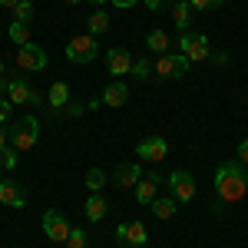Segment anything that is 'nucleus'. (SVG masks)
Instances as JSON below:
<instances>
[{
  "label": "nucleus",
  "mask_w": 248,
  "mask_h": 248,
  "mask_svg": "<svg viewBox=\"0 0 248 248\" xmlns=\"http://www.w3.org/2000/svg\"><path fill=\"white\" fill-rule=\"evenodd\" d=\"M215 195H218L222 205H232V202H238V199L248 195V169L238 159L222 162L215 169Z\"/></svg>",
  "instance_id": "obj_1"
},
{
  "label": "nucleus",
  "mask_w": 248,
  "mask_h": 248,
  "mask_svg": "<svg viewBox=\"0 0 248 248\" xmlns=\"http://www.w3.org/2000/svg\"><path fill=\"white\" fill-rule=\"evenodd\" d=\"M40 139V123L37 116H20L17 123L10 126V146L17 149V153H27V149H33Z\"/></svg>",
  "instance_id": "obj_2"
},
{
  "label": "nucleus",
  "mask_w": 248,
  "mask_h": 248,
  "mask_svg": "<svg viewBox=\"0 0 248 248\" xmlns=\"http://www.w3.org/2000/svg\"><path fill=\"white\" fill-rule=\"evenodd\" d=\"M99 57V43H96L93 33H79L66 43V60L70 63H93Z\"/></svg>",
  "instance_id": "obj_3"
},
{
  "label": "nucleus",
  "mask_w": 248,
  "mask_h": 248,
  "mask_svg": "<svg viewBox=\"0 0 248 248\" xmlns=\"http://www.w3.org/2000/svg\"><path fill=\"white\" fill-rule=\"evenodd\" d=\"M179 50H182V57L189 60V63H202V60L212 57L209 37H205V33H182V37H179Z\"/></svg>",
  "instance_id": "obj_4"
},
{
  "label": "nucleus",
  "mask_w": 248,
  "mask_h": 248,
  "mask_svg": "<svg viewBox=\"0 0 248 248\" xmlns=\"http://www.w3.org/2000/svg\"><path fill=\"white\" fill-rule=\"evenodd\" d=\"M17 66L23 70V73H40V70L46 66V50L37 46V43L30 40L27 46H20V50H17Z\"/></svg>",
  "instance_id": "obj_5"
},
{
  "label": "nucleus",
  "mask_w": 248,
  "mask_h": 248,
  "mask_svg": "<svg viewBox=\"0 0 248 248\" xmlns=\"http://www.w3.org/2000/svg\"><path fill=\"white\" fill-rule=\"evenodd\" d=\"M43 232H46V238L50 242H57V245H66V238H70V232H73V225L60 215L57 209H50L46 215H43Z\"/></svg>",
  "instance_id": "obj_6"
},
{
  "label": "nucleus",
  "mask_w": 248,
  "mask_h": 248,
  "mask_svg": "<svg viewBox=\"0 0 248 248\" xmlns=\"http://www.w3.org/2000/svg\"><path fill=\"white\" fill-rule=\"evenodd\" d=\"M189 66H192V63L182 57V53H162L159 63H155V73L166 77V79H179V77L189 73Z\"/></svg>",
  "instance_id": "obj_7"
},
{
  "label": "nucleus",
  "mask_w": 248,
  "mask_h": 248,
  "mask_svg": "<svg viewBox=\"0 0 248 248\" xmlns=\"http://www.w3.org/2000/svg\"><path fill=\"white\" fill-rule=\"evenodd\" d=\"M169 192H172L175 202H192L195 199V179L186 169H175L169 175Z\"/></svg>",
  "instance_id": "obj_8"
},
{
  "label": "nucleus",
  "mask_w": 248,
  "mask_h": 248,
  "mask_svg": "<svg viewBox=\"0 0 248 248\" xmlns=\"http://www.w3.org/2000/svg\"><path fill=\"white\" fill-rule=\"evenodd\" d=\"M7 99L17 106V103H33L37 99V90L27 83V73H14L7 79Z\"/></svg>",
  "instance_id": "obj_9"
},
{
  "label": "nucleus",
  "mask_w": 248,
  "mask_h": 248,
  "mask_svg": "<svg viewBox=\"0 0 248 248\" xmlns=\"http://www.w3.org/2000/svg\"><path fill=\"white\" fill-rule=\"evenodd\" d=\"M162 182H166L162 172H142V179L136 182V199H139V205H153V199H155V192H159Z\"/></svg>",
  "instance_id": "obj_10"
},
{
  "label": "nucleus",
  "mask_w": 248,
  "mask_h": 248,
  "mask_svg": "<svg viewBox=\"0 0 248 248\" xmlns=\"http://www.w3.org/2000/svg\"><path fill=\"white\" fill-rule=\"evenodd\" d=\"M146 238H149V232H146V225L142 222H129V225H116V242L119 245H136V248H142L146 245Z\"/></svg>",
  "instance_id": "obj_11"
},
{
  "label": "nucleus",
  "mask_w": 248,
  "mask_h": 248,
  "mask_svg": "<svg viewBox=\"0 0 248 248\" xmlns=\"http://www.w3.org/2000/svg\"><path fill=\"white\" fill-rule=\"evenodd\" d=\"M136 153H139V159H146V162H162L166 153H169V142L162 136H149V139H142L136 146Z\"/></svg>",
  "instance_id": "obj_12"
},
{
  "label": "nucleus",
  "mask_w": 248,
  "mask_h": 248,
  "mask_svg": "<svg viewBox=\"0 0 248 248\" xmlns=\"http://www.w3.org/2000/svg\"><path fill=\"white\" fill-rule=\"evenodd\" d=\"M0 202H3V205H10V209H23V205H27V192H23L20 182L3 179V182H0Z\"/></svg>",
  "instance_id": "obj_13"
},
{
  "label": "nucleus",
  "mask_w": 248,
  "mask_h": 248,
  "mask_svg": "<svg viewBox=\"0 0 248 248\" xmlns=\"http://www.w3.org/2000/svg\"><path fill=\"white\" fill-rule=\"evenodd\" d=\"M106 63H109V73L119 79L123 73H129V70H133V53H129L126 46H113V50L106 53Z\"/></svg>",
  "instance_id": "obj_14"
},
{
  "label": "nucleus",
  "mask_w": 248,
  "mask_h": 248,
  "mask_svg": "<svg viewBox=\"0 0 248 248\" xmlns=\"http://www.w3.org/2000/svg\"><path fill=\"white\" fill-rule=\"evenodd\" d=\"M99 99H103V106H123V103L129 99V86H126L123 79H113V83L103 90Z\"/></svg>",
  "instance_id": "obj_15"
},
{
  "label": "nucleus",
  "mask_w": 248,
  "mask_h": 248,
  "mask_svg": "<svg viewBox=\"0 0 248 248\" xmlns=\"http://www.w3.org/2000/svg\"><path fill=\"white\" fill-rule=\"evenodd\" d=\"M139 179H142V166H136V162H123L116 169V186L119 189H136Z\"/></svg>",
  "instance_id": "obj_16"
},
{
  "label": "nucleus",
  "mask_w": 248,
  "mask_h": 248,
  "mask_svg": "<svg viewBox=\"0 0 248 248\" xmlns=\"http://www.w3.org/2000/svg\"><path fill=\"white\" fill-rule=\"evenodd\" d=\"M86 218H90V222H103V218H106V199H103L99 192H93V195L86 199Z\"/></svg>",
  "instance_id": "obj_17"
},
{
  "label": "nucleus",
  "mask_w": 248,
  "mask_h": 248,
  "mask_svg": "<svg viewBox=\"0 0 248 248\" xmlns=\"http://www.w3.org/2000/svg\"><path fill=\"white\" fill-rule=\"evenodd\" d=\"M172 20H175V27H179L182 33H189V23H192V7H189V0H179V3L172 7Z\"/></svg>",
  "instance_id": "obj_18"
},
{
  "label": "nucleus",
  "mask_w": 248,
  "mask_h": 248,
  "mask_svg": "<svg viewBox=\"0 0 248 248\" xmlns=\"http://www.w3.org/2000/svg\"><path fill=\"white\" fill-rule=\"evenodd\" d=\"M46 103H50V106H53V109H63V106H66V103H70V86H66V83H53V86H50V96H46Z\"/></svg>",
  "instance_id": "obj_19"
},
{
  "label": "nucleus",
  "mask_w": 248,
  "mask_h": 248,
  "mask_svg": "<svg viewBox=\"0 0 248 248\" xmlns=\"http://www.w3.org/2000/svg\"><path fill=\"white\" fill-rule=\"evenodd\" d=\"M149 209H153L155 218H172V215L179 212V205H175V199H172V195H169V199H159V195H155Z\"/></svg>",
  "instance_id": "obj_20"
},
{
  "label": "nucleus",
  "mask_w": 248,
  "mask_h": 248,
  "mask_svg": "<svg viewBox=\"0 0 248 248\" xmlns=\"http://www.w3.org/2000/svg\"><path fill=\"white\" fill-rule=\"evenodd\" d=\"M146 46H149L153 53H159V57L169 53V33H166V30H153V33L146 37Z\"/></svg>",
  "instance_id": "obj_21"
},
{
  "label": "nucleus",
  "mask_w": 248,
  "mask_h": 248,
  "mask_svg": "<svg viewBox=\"0 0 248 248\" xmlns=\"http://www.w3.org/2000/svg\"><path fill=\"white\" fill-rule=\"evenodd\" d=\"M10 40H14L17 46H27V43H30V23L14 20V23H10Z\"/></svg>",
  "instance_id": "obj_22"
},
{
  "label": "nucleus",
  "mask_w": 248,
  "mask_h": 248,
  "mask_svg": "<svg viewBox=\"0 0 248 248\" xmlns=\"http://www.w3.org/2000/svg\"><path fill=\"white\" fill-rule=\"evenodd\" d=\"M109 30V14H103V10H96L93 17H90V33L99 37V33H106Z\"/></svg>",
  "instance_id": "obj_23"
},
{
  "label": "nucleus",
  "mask_w": 248,
  "mask_h": 248,
  "mask_svg": "<svg viewBox=\"0 0 248 248\" xmlns=\"http://www.w3.org/2000/svg\"><path fill=\"white\" fill-rule=\"evenodd\" d=\"M129 73H133V77L139 79V83H142V79H149V77H153V63H149L146 57H142V60H133V70H129Z\"/></svg>",
  "instance_id": "obj_24"
},
{
  "label": "nucleus",
  "mask_w": 248,
  "mask_h": 248,
  "mask_svg": "<svg viewBox=\"0 0 248 248\" xmlns=\"http://www.w3.org/2000/svg\"><path fill=\"white\" fill-rule=\"evenodd\" d=\"M14 20L30 23V20H33V0H20L17 7H14Z\"/></svg>",
  "instance_id": "obj_25"
},
{
  "label": "nucleus",
  "mask_w": 248,
  "mask_h": 248,
  "mask_svg": "<svg viewBox=\"0 0 248 248\" xmlns=\"http://www.w3.org/2000/svg\"><path fill=\"white\" fill-rule=\"evenodd\" d=\"M103 186H106V172L103 169H90L86 172V189L90 192H99Z\"/></svg>",
  "instance_id": "obj_26"
},
{
  "label": "nucleus",
  "mask_w": 248,
  "mask_h": 248,
  "mask_svg": "<svg viewBox=\"0 0 248 248\" xmlns=\"http://www.w3.org/2000/svg\"><path fill=\"white\" fill-rule=\"evenodd\" d=\"M0 169H17V153H10V146L0 149Z\"/></svg>",
  "instance_id": "obj_27"
},
{
  "label": "nucleus",
  "mask_w": 248,
  "mask_h": 248,
  "mask_svg": "<svg viewBox=\"0 0 248 248\" xmlns=\"http://www.w3.org/2000/svg\"><path fill=\"white\" fill-rule=\"evenodd\" d=\"M66 248H86V232L73 229V232H70V238H66Z\"/></svg>",
  "instance_id": "obj_28"
},
{
  "label": "nucleus",
  "mask_w": 248,
  "mask_h": 248,
  "mask_svg": "<svg viewBox=\"0 0 248 248\" xmlns=\"http://www.w3.org/2000/svg\"><path fill=\"white\" fill-rule=\"evenodd\" d=\"M225 0H189L192 10H212V7H222Z\"/></svg>",
  "instance_id": "obj_29"
},
{
  "label": "nucleus",
  "mask_w": 248,
  "mask_h": 248,
  "mask_svg": "<svg viewBox=\"0 0 248 248\" xmlns=\"http://www.w3.org/2000/svg\"><path fill=\"white\" fill-rule=\"evenodd\" d=\"M10 106H14L10 99H0V123H7V119H10Z\"/></svg>",
  "instance_id": "obj_30"
},
{
  "label": "nucleus",
  "mask_w": 248,
  "mask_h": 248,
  "mask_svg": "<svg viewBox=\"0 0 248 248\" xmlns=\"http://www.w3.org/2000/svg\"><path fill=\"white\" fill-rule=\"evenodd\" d=\"M238 162H242V166H248V139H242V142H238Z\"/></svg>",
  "instance_id": "obj_31"
},
{
  "label": "nucleus",
  "mask_w": 248,
  "mask_h": 248,
  "mask_svg": "<svg viewBox=\"0 0 248 248\" xmlns=\"http://www.w3.org/2000/svg\"><path fill=\"white\" fill-rule=\"evenodd\" d=\"M142 3H146V7H149V10H162V7H166V3H169V0H142Z\"/></svg>",
  "instance_id": "obj_32"
},
{
  "label": "nucleus",
  "mask_w": 248,
  "mask_h": 248,
  "mask_svg": "<svg viewBox=\"0 0 248 248\" xmlns=\"http://www.w3.org/2000/svg\"><path fill=\"white\" fill-rule=\"evenodd\" d=\"M212 63H215V66H225V63H229V57H225V53H212Z\"/></svg>",
  "instance_id": "obj_33"
},
{
  "label": "nucleus",
  "mask_w": 248,
  "mask_h": 248,
  "mask_svg": "<svg viewBox=\"0 0 248 248\" xmlns=\"http://www.w3.org/2000/svg\"><path fill=\"white\" fill-rule=\"evenodd\" d=\"M3 146H10V129L0 126V149H3Z\"/></svg>",
  "instance_id": "obj_34"
},
{
  "label": "nucleus",
  "mask_w": 248,
  "mask_h": 248,
  "mask_svg": "<svg viewBox=\"0 0 248 248\" xmlns=\"http://www.w3.org/2000/svg\"><path fill=\"white\" fill-rule=\"evenodd\" d=\"M109 3H116V7H123V10H126V7H136L139 0H109Z\"/></svg>",
  "instance_id": "obj_35"
},
{
  "label": "nucleus",
  "mask_w": 248,
  "mask_h": 248,
  "mask_svg": "<svg viewBox=\"0 0 248 248\" xmlns=\"http://www.w3.org/2000/svg\"><path fill=\"white\" fill-rule=\"evenodd\" d=\"M0 93L7 96V79H3V60H0Z\"/></svg>",
  "instance_id": "obj_36"
},
{
  "label": "nucleus",
  "mask_w": 248,
  "mask_h": 248,
  "mask_svg": "<svg viewBox=\"0 0 248 248\" xmlns=\"http://www.w3.org/2000/svg\"><path fill=\"white\" fill-rule=\"evenodd\" d=\"M0 3H3V7H7V10H14V7H17L20 0H0Z\"/></svg>",
  "instance_id": "obj_37"
},
{
  "label": "nucleus",
  "mask_w": 248,
  "mask_h": 248,
  "mask_svg": "<svg viewBox=\"0 0 248 248\" xmlns=\"http://www.w3.org/2000/svg\"><path fill=\"white\" fill-rule=\"evenodd\" d=\"M63 3H79V0H63Z\"/></svg>",
  "instance_id": "obj_38"
},
{
  "label": "nucleus",
  "mask_w": 248,
  "mask_h": 248,
  "mask_svg": "<svg viewBox=\"0 0 248 248\" xmlns=\"http://www.w3.org/2000/svg\"><path fill=\"white\" fill-rule=\"evenodd\" d=\"M90 3H106V0H90Z\"/></svg>",
  "instance_id": "obj_39"
},
{
  "label": "nucleus",
  "mask_w": 248,
  "mask_h": 248,
  "mask_svg": "<svg viewBox=\"0 0 248 248\" xmlns=\"http://www.w3.org/2000/svg\"><path fill=\"white\" fill-rule=\"evenodd\" d=\"M0 182H3V179H0Z\"/></svg>",
  "instance_id": "obj_40"
}]
</instances>
